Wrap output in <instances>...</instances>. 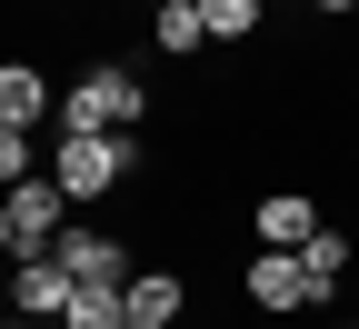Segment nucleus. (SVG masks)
Segmentation results:
<instances>
[{"label": "nucleus", "mask_w": 359, "mask_h": 329, "mask_svg": "<svg viewBox=\"0 0 359 329\" xmlns=\"http://www.w3.org/2000/svg\"><path fill=\"white\" fill-rule=\"evenodd\" d=\"M70 279H80V290H130V279H140V269H130V250L110 240V229H60V250H50Z\"/></svg>", "instance_id": "39448f33"}, {"label": "nucleus", "mask_w": 359, "mask_h": 329, "mask_svg": "<svg viewBox=\"0 0 359 329\" xmlns=\"http://www.w3.org/2000/svg\"><path fill=\"white\" fill-rule=\"evenodd\" d=\"M130 120H140V80H130L120 60L80 70V80L60 90V130H130Z\"/></svg>", "instance_id": "7ed1b4c3"}, {"label": "nucleus", "mask_w": 359, "mask_h": 329, "mask_svg": "<svg viewBox=\"0 0 359 329\" xmlns=\"http://www.w3.org/2000/svg\"><path fill=\"white\" fill-rule=\"evenodd\" d=\"M259 30V0H210V40H250Z\"/></svg>", "instance_id": "ddd939ff"}, {"label": "nucleus", "mask_w": 359, "mask_h": 329, "mask_svg": "<svg viewBox=\"0 0 359 329\" xmlns=\"http://www.w3.org/2000/svg\"><path fill=\"white\" fill-rule=\"evenodd\" d=\"M180 319V279L170 269H140V279H130V329H170Z\"/></svg>", "instance_id": "1a4fd4ad"}, {"label": "nucleus", "mask_w": 359, "mask_h": 329, "mask_svg": "<svg viewBox=\"0 0 359 329\" xmlns=\"http://www.w3.org/2000/svg\"><path fill=\"white\" fill-rule=\"evenodd\" d=\"M150 40H160L170 60H190L200 40H210V11H190V0H160V20H150Z\"/></svg>", "instance_id": "9d476101"}, {"label": "nucleus", "mask_w": 359, "mask_h": 329, "mask_svg": "<svg viewBox=\"0 0 359 329\" xmlns=\"http://www.w3.org/2000/svg\"><path fill=\"white\" fill-rule=\"evenodd\" d=\"M0 180H11V190H20V180H40V160H30V130H0Z\"/></svg>", "instance_id": "4468645a"}, {"label": "nucleus", "mask_w": 359, "mask_h": 329, "mask_svg": "<svg viewBox=\"0 0 359 329\" xmlns=\"http://www.w3.org/2000/svg\"><path fill=\"white\" fill-rule=\"evenodd\" d=\"M309 11H359V0H309Z\"/></svg>", "instance_id": "2eb2a0df"}, {"label": "nucleus", "mask_w": 359, "mask_h": 329, "mask_svg": "<svg viewBox=\"0 0 359 329\" xmlns=\"http://www.w3.org/2000/svg\"><path fill=\"white\" fill-rule=\"evenodd\" d=\"M250 229H259V250H309V240H320V210H309L299 190H269L250 210Z\"/></svg>", "instance_id": "0eeeda50"}, {"label": "nucleus", "mask_w": 359, "mask_h": 329, "mask_svg": "<svg viewBox=\"0 0 359 329\" xmlns=\"http://www.w3.org/2000/svg\"><path fill=\"white\" fill-rule=\"evenodd\" d=\"M130 170H140L130 130H60V160H50V180H60L70 200H110Z\"/></svg>", "instance_id": "f257e3e1"}, {"label": "nucleus", "mask_w": 359, "mask_h": 329, "mask_svg": "<svg viewBox=\"0 0 359 329\" xmlns=\"http://www.w3.org/2000/svg\"><path fill=\"white\" fill-rule=\"evenodd\" d=\"M190 11H210V0H190Z\"/></svg>", "instance_id": "dca6fc26"}, {"label": "nucleus", "mask_w": 359, "mask_h": 329, "mask_svg": "<svg viewBox=\"0 0 359 329\" xmlns=\"http://www.w3.org/2000/svg\"><path fill=\"white\" fill-rule=\"evenodd\" d=\"M70 290H80V279H70L60 260H11V309H20L30 329H60V309H70Z\"/></svg>", "instance_id": "423d86ee"}, {"label": "nucleus", "mask_w": 359, "mask_h": 329, "mask_svg": "<svg viewBox=\"0 0 359 329\" xmlns=\"http://www.w3.org/2000/svg\"><path fill=\"white\" fill-rule=\"evenodd\" d=\"M299 260H309V279H320V300H339V279H349V229L320 220V240H309Z\"/></svg>", "instance_id": "f8f14e48"}, {"label": "nucleus", "mask_w": 359, "mask_h": 329, "mask_svg": "<svg viewBox=\"0 0 359 329\" xmlns=\"http://www.w3.org/2000/svg\"><path fill=\"white\" fill-rule=\"evenodd\" d=\"M40 120H50V80L30 60H11L0 70V130H40Z\"/></svg>", "instance_id": "6e6552de"}, {"label": "nucleus", "mask_w": 359, "mask_h": 329, "mask_svg": "<svg viewBox=\"0 0 359 329\" xmlns=\"http://www.w3.org/2000/svg\"><path fill=\"white\" fill-rule=\"evenodd\" d=\"M60 210H70V190H60L50 170L20 180V190L0 200V250H11V260H50V250H60V229H70Z\"/></svg>", "instance_id": "f03ea898"}, {"label": "nucleus", "mask_w": 359, "mask_h": 329, "mask_svg": "<svg viewBox=\"0 0 359 329\" xmlns=\"http://www.w3.org/2000/svg\"><path fill=\"white\" fill-rule=\"evenodd\" d=\"M240 290H250V309H280V319L290 309H330L299 250H250V279H240Z\"/></svg>", "instance_id": "20e7f679"}, {"label": "nucleus", "mask_w": 359, "mask_h": 329, "mask_svg": "<svg viewBox=\"0 0 359 329\" xmlns=\"http://www.w3.org/2000/svg\"><path fill=\"white\" fill-rule=\"evenodd\" d=\"M60 329H130V290H70Z\"/></svg>", "instance_id": "9b49d317"}]
</instances>
